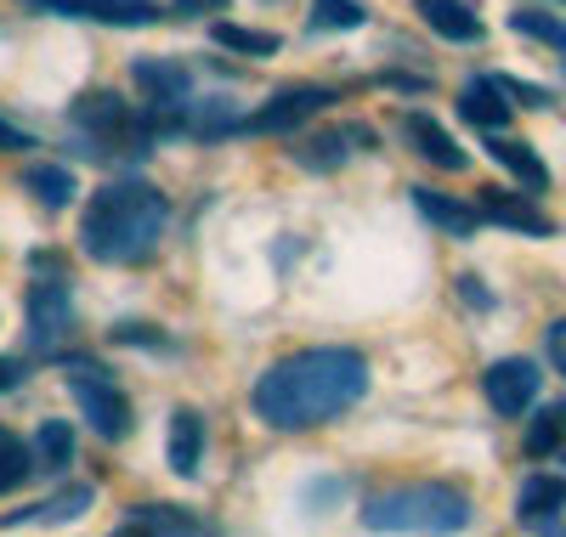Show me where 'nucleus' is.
I'll return each instance as SVG.
<instances>
[{
  "mask_svg": "<svg viewBox=\"0 0 566 537\" xmlns=\"http://www.w3.org/2000/svg\"><path fill=\"white\" fill-rule=\"evenodd\" d=\"M23 323H29V351H34V357H52L63 339H69V328H74V288H69V277H40V283H29Z\"/></svg>",
  "mask_w": 566,
  "mask_h": 537,
  "instance_id": "obj_5",
  "label": "nucleus"
},
{
  "mask_svg": "<svg viewBox=\"0 0 566 537\" xmlns=\"http://www.w3.org/2000/svg\"><path fill=\"white\" fill-rule=\"evenodd\" d=\"M328 103H340L335 85H283L266 96V108L244 114V136H277V130H295L312 114H323Z\"/></svg>",
  "mask_w": 566,
  "mask_h": 537,
  "instance_id": "obj_6",
  "label": "nucleus"
},
{
  "mask_svg": "<svg viewBox=\"0 0 566 537\" xmlns=\"http://www.w3.org/2000/svg\"><path fill=\"white\" fill-rule=\"evenodd\" d=\"M482 390H488L493 413H504V419H522V413L538 402L544 373H538V362H527V357H499V362L482 373Z\"/></svg>",
  "mask_w": 566,
  "mask_h": 537,
  "instance_id": "obj_9",
  "label": "nucleus"
},
{
  "mask_svg": "<svg viewBox=\"0 0 566 537\" xmlns=\"http://www.w3.org/2000/svg\"><path fill=\"white\" fill-rule=\"evenodd\" d=\"M488 154H493V159H499V165H504V170H510L515 181H522L527 192H544V187H549V165H544V159H538V154L527 148V141H515V136L493 130Z\"/></svg>",
  "mask_w": 566,
  "mask_h": 537,
  "instance_id": "obj_19",
  "label": "nucleus"
},
{
  "mask_svg": "<svg viewBox=\"0 0 566 537\" xmlns=\"http://www.w3.org/2000/svg\"><path fill=\"white\" fill-rule=\"evenodd\" d=\"M74 464V430H69V419H45L40 430H34V470H69Z\"/></svg>",
  "mask_w": 566,
  "mask_h": 537,
  "instance_id": "obj_22",
  "label": "nucleus"
},
{
  "mask_svg": "<svg viewBox=\"0 0 566 537\" xmlns=\"http://www.w3.org/2000/svg\"><path fill=\"white\" fill-rule=\"evenodd\" d=\"M560 509H566V475H527L522 493H515V520L533 531L555 526Z\"/></svg>",
  "mask_w": 566,
  "mask_h": 537,
  "instance_id": "obj_15",
  "label": "nucleus"
},
{
  "mask_svg": "<svg viewBox=\"0 0 566 537\" xmlns=\"http://www.w3.org/2000/svg\"><path fill=\"white\" fill-rule=\"evenodd\" d=\"M402 136H408V148H413L424 165L453 170V176H459V170H470V154L459 148V141H453V136H448L431 114H419V108H413V114H402Z\"/></svg>",
  "mask_w": 566,
  "mask_h": 537,
  "instance_id": "obj_12",
  "label": "nucleus"
},
{
  "mask_svg": "<svg viewBox=\"0 0 566 537\" xmlns=\"http://www.w3.org/2000/svg\"><path fill=\"white\" fill-rule=\"evenodd\" d=\"M482 192V215L493 221V227H510V232H522V238H555V221L533 204V199H515V192H504V187H476Z\"/></svg>",
  "mask_w": 566,
  "mask_h": 537,
  "instance_id": "obj_13",
  "label": "nucleus"
},
{
  "mask_svg": "<svg viewBox=\"0 0 566 537\" xmlns=\"http://www.w3.org/2000/svg\"><path fill=\"white\" fill-rule=\"evenodd\" d=\"M63 379H69V397L80 408V419L103 435V442H125L136 413H130V397L114 385V373L91 357H63Z\"/></svg>",
  "mask_w": 566,
  "mask_h": 537,
  "instance_id": "obj_4",
  "label": "nucleus"
},
{
  "mask_svg": "<svg viewBox=\"0 0 566 537\" xmlns=\"http://www.w3.org/2000/svg\"><path fill=\"white\" fill-rule=\"evenodd\" d=\"M317 34H335V29H363L368 23V7L363 0H312V18H306Z\"/></svg>",
  "mask_w": 566,
  "mask_h": 537,
  "instance_id": "obj_25",
  "label": "nucleus"
},
{
  "mask_svg": "<svg viewBox=\"0 0 566 537\" xmlns=\"http://www.w3.org/2000/svg\"><path fill=\"white\" fill-rule=\"evenodd\" d=\"M130 80H136V91H142V96H148V108H159V114H165L170 136H181V130H176V114H181L187 103H193V74H187L181 63H170V57H136Z\"/></svg>",
  "mask_w": 566,
  "mask_h": 537,
  "instance_id": "obj_8",
  "label": "nucleus"
},
{
  "mask_svg": "<svg viewBox=\"0 0 566 537\" xmlns=\"http://www.w3.org/2000/svg\"><path fill=\"white\" fill-rule=\"evenodd\" d=\"M210 40L227 45V52H239V57H277V34L266 29H239V23H210Z\"/></svg>",
  "mask_w": 566,
  "mask_h": 537,
  "instance_id": "obj_23",
  "label": "nucleus"
},
{
  "mask_svg": "<svg viewBox=\"0 0 566 537\" xmlns=\"http://www.w3.org/2000/svg\"><path fill=\"white\" fill-rule=\"evenodd\" d=\"M29 148H34V136L18 130L12 119H0V154H29Z\"/></svg>",
  "mask_w": 566,
  "mask_h": 537,
  "instance_id": "obj_31",
  "label": "nucleus"
},
{
  "mask_svg": "<svg viewBox=\"0 0 566 537\" xmlns=\"http://www.w3.org/2000/svg\"><path fill=\"white\" fill-rule=\"evenodd\" d=\"M29 379V368L18 362V357H0V397H7V390H18Z\"/></svg>",
  "mask_w": 566,
  "mask_h": 537,
  "instance_id": "obj_33",
  "label": "nucleus"
},
{
  "mask_svg": "<svg viewBox=\"0 0 566 537\" xmlns=\"http://www.w3.org/2000/svg\"><path fill=\"white\" fill-rule=\"evenodd\" d=\"M23 192H34L45 210H69L80 199V181H74L69 165H29L23 170Z\"/></svg>",
  "mask_w": 566,
  "mask_h": 537,
  "instance_id": "obj_21",
  "label": "nucleus"
},
{
  "mask_svg": "<svg viewBox=\"0 0 566 537\" xmlns=\"http://www.w3.org/2000/svg\"><path fill=\"white\" fill-rule=\"evenodd\" d=\"M368 531H464L470 526V498L448 481H408L386 486L363 504Z\"/></svg>",
  "mask_w": 566,
  "mask_h": 537,
  "instance_id": "obj_3",
  "label": "nucleus"
},
{
  "mask_svg": "<svg viewBox=\"0 0 566 537\" xmlns=\"http://www.w3.org/2000/svg\"><path fill=\"white\" fill-rule=\"evenodd\" d=\"M413 12H419L424 29L442 34V40H453V45H476V40L488 34L482 18L470 12V0H413Z\"/></svg>",
  "mask_w": 566,
  "mask_h": 537,
  "instance_id": "obj_16",
  "label": "nucleus"
},
{
  "mask_svg": "<svg viewBox=\"0 0 566 537\" xmlns=\"http://www.w3.org/2000/svg\"><path fill=\"white\" fill-rule=\"evenodd\" d=\"M170 470L181 481H199V464H205V413L199 408H176L170 413V448H165Z\"/></svg>",
  "mask_w": 566,
  "mask_h": 537,
  "instance_id": "obj_17",
  "label": "nucleus"
},
{
  "mask_svg": "<svg viewBox=\"0 0 566 537\" xmlns=\"http://www.w3.org/2000/svg\"><path fill=\"white\" fill-rule=\"evenodd\" d=\"M91 504H97V486H85V481H74V486H63V493H52L45 504H34V509H18V515H7L0 526H63V520H80Z\"/></svg>",
  "mask_w": 566,
  "mask_h": 537,
  "instance_id": "obj_18",
  "label": "nucleus"
},
{
  "mask_svg": "<svg viewBox=\"0 0 566 537\" xmlns=\"http://www.w3.org/2000/svg\"><path fill=\"white\" fill-rule=\"evenodd\" d=\"M544 351H549V362H555V373L566 379V317H555V323L544 328Z\"/></svg>",
  "mask_w": 566,
  "mask_h": 537,
  "instance_id": "obj_28",
  "label": "nucleus"
},
{
  "mask_svg": "<svg viewBox=\"0 0 566 537\" xmlns=\"http://www.w3.org/2000/svg\"><path fill=\"white\" fill-rule=\"evenodd\" d=\"M510 29H515V34H533V40H544V45H555V52H566V23L549 18V12H538V7L510 12Z\"/></svg>",
  "mask_w": 566,
  "mask_h": 537,
  "instance_id": "obj_27",
  "label": "nucleus"
},
{
  "mask_svg": "<svg viewBox=\"0 0 566 537\" xmlns=\"http://www.w3.org/2000/svg\"><path fill=\"white\" fill-rule=\"evenodd\" d=\"M165 227H170V204L159 187L108 181L103 192H91V204L80 215V250L97 266H136L159 250Z\"/></svg>",
  "mask_w": 566,
  "mask_h": 537,
  "instance_id": "obj_2",
  "label": "nucleus"
},
{
  "mask_svg": "<svg viewBox=\"0 0 566 537\" xmlns=\"http://www.w3.org/2000/svg\"><path fill=\"white\" fill-rule=\"evenodd\" d=\"M560 442H566V402H560V408H544V413L527 424V442H522V448H527V459H549Z\"/></svg>",
  "mask_w": 566,
  "mask_h": 537,
  "instance_id": "obj_26",
  "label": "nucleus"
},
{
  "mask_svg": "<svg viewBox=\"0 0 566 537\" xmlns=\"http://www.w3.org/2000/svg\"><path fill=\"white\" fill-rule=\"evenodd\" d=\"M459 301H464V306H476V312H493V295L482 288L476 272H464V277H459Z\"/></svg>",
  "mask_w": 566,
  "mask_h": 537,
  "instance_id": "obj_29",
  "label": "nucleus"
},
{
  "mask_svg": "<svg viewBox=\"0 0 566 537\" xmlns=\"http://www.w3.org/2000/svg\"><path fill=\"white\" fill-rule=\"evenodd\" d=\"M368 397V362L352 346H317L277 357L255 379V419L266 430H317L328 419H340Z\"/></svg>",
  "mask_w": 566,
  "mask_h": 537,
  "instance_id": "obj_1",
  "label": "nucleus"
},
{
  "mask_svg": "<svg viewBox=\"0 0 566 537\" xmlns=\"http://www.w3.org/2000/svg\"><path fill=\"white\" fill-rule=\"evenodd\" d=\"M227 0H170V12L176 18H205V12H221Z\"/></svg>",
  "mask_w": 566,
  "mask_h": 537,
  "instance_id": "obj_32",
  "label": "nucleus"
},
{
  "mask_svg": "<svg viewBox=\"0 0 566 537\" xmlns=\"http://www.w3.org/2000/svg\"><path fill=\"white\" fill-rule=\"evenodd\" d=\"M510 114H515V96L504 91V80L476 74V80H464V85H459V119H464V125H476L482 136L504 130Z\"/></svg>",
  "mask_w": 566,
  "mask_h": 537,
  "instance_id": "obj_11",
  "label": "nucleus"
},
{
  "mask_svg": "<svg viewBox=\"0 0 566 537\" xmlns=\"http://www.w3.org/2000/svg\"><path fill=\"white\" fill-rule=\"evenodd\" d=\"M560 7H566V0H560Z\"/></svg>",
  "mask_w": 566,
  "mask_h": 537,
  "instance_id": "obj_34",
  "label": "nucleus"
},
{
  "mask_svg": "<svg viewBox=\"0 0 566 537\" xmlns=\"http://www.w3.org/2000/svg\"><path fill=\"white\" fill-rule=\"evenodd\" d=\"M413 210L431 221V227H442L448 238H476V227L488 221L482 215V204H464V199H448V192H437V187H413Z\"/></svg>",
  "mask_w": 566,
  "mask_h": 537,
  "instance_id": "obj_14",
  "label": "nucleus"
},
{
  "mask_svg": "<svg viewBox=\"0 0 566 537\" xmlns=\"http://www.w3.org/2000/svg\"><path fill=\"white\" fill-rule=\"evenodd\" d=\"M29 470H34V442L23 448V435H12L7 424H0V498L18 493Z\"/></svg>",
  "mask_w": 566,
  "mask_h": 537,
  "instance_id": "obj_24",
  "label": "nucleus"
},
{
  "mask_svg": "<svg viewBox=\"0 0 566 537\" xmlns=\"http://www.w3.org/2000/svg\"><path fill=\"white\" fill-rule=\"evenodd\" d=\"M40 18H91V23H114V29H154L159 23V0H23Z\"/></svg>",
  "mask_w": 566,
  "mask_h": 537,
  "instance_id": "obj_7",
  "label": "nucleus"
},
{
  "mask_svg": "<svg viewBox=\"0 0 566 537\" xmlns=\"http://www.w3.org/2000/svg\"><path fill=\"white\" fill-rule=\"evenodd\" d=\"M119 531H210L205 515H187L176 504H136L119 515Z\"/></svg>",
  "mask_w": 566,
  "mask_h": 537,
  "instance_id": "obj_20",
  "label": "nucleus"
},
{
  "mask_svg": "<svg viewBox=\"0 0 566 537\" xmlns=\"http://www.w3.org/2000/svg\"><path fill=\"white\" fill-rule=\"evenodd\" d=\"M504 91H510L522 108H549V91H544V85H527V80H504Z\"/></svg>",
  "mask_w": 566,
  "mask_h": 537,
  "instance_id": "obj_30",
  "label": "nucleus"
},
{
  "mask_svg": "<svg viewBox=\"0 0 566 537\" xmlns=\"http://www.w3.org/2000/svg\"><path fill=\"white\" fill-rule=\"evenodd\" d=\"M368 148H374V130L368 125H335V130L306 136L301 148H290V154H295L301 170H335V165H346V159H357Z\"/></svg>",
  "mask_w": 566,
  "mask_h": 537,
  "instance_id": "obj_10",
  "label": "nucleus"
}]
</instances>
